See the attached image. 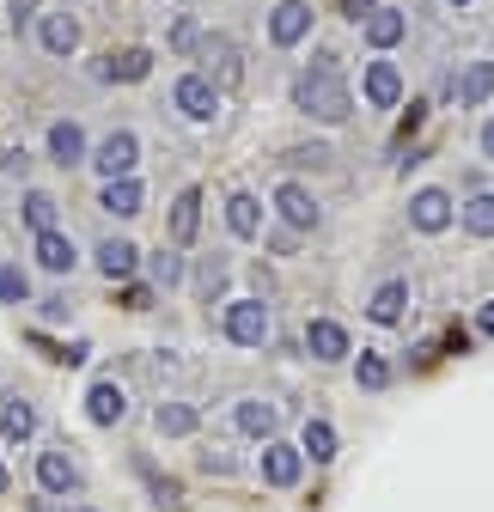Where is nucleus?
<instances>
[{
  "instance_id": "obj_19",
  "label": "nucleus",
  "mask_w": 494,
  "mask_h": 512,
  "mask_svg": "<svg viewBox=\"0 0 494 512\" xmlns=\"http://www.w3.org/2000/svg\"><path fill=\"white\" fill-rule=\"evenodd\" d=\"M488 98H494V61H476V68L458 80V104L476 110V104H488Z\"/></svg>"
},
{
  "instance_id": "obj_30",
  "label": "nucleus",
  "mask_w": 494,
  "mask_h": 512,
  "mask_svg": "<svg viewBox=\"0 0 494 512\" xmlns=\"http://www.w3.org/2000/svg\"><path fill=\"white\" fill-rule=\"evenodd\" d=\"M464 232H476V238L494 232V196H476V202L464 208Z\"/></svg>"
},
{
  "instance_id": "obj_14",
  "label": "nucleus",
  "mask_w": 494,
  "mask_h": 512,
  "mask_svg": "<svg viewBox=\"0 0 494 512\" xmlns=\"http://www.w3.org/2000/svg\"><path fill=\"white\" fill-rule=\"evenodd\" d=\"M43 49L49 55H74L80 49V19L74 13H49L43 19Z\"/></svg>"
},
{
  "instance_id": "obj_39",
  "label": "nucleus",
  "mask_w": 494,
  "mask_h": 512,
  "mask_svg": "<svg viewBox=\"0 0 494 512\" xmlns=\"http://www.w3.org/2000/svg\"><path fill=\"white\" fill-rule=\"evenodd\" d=\"M220 281H226V263H208V269H202V287H208V293H214V287H220Z\"/></svg>"
},
{
  "instance_id": "obj_3",
  "label": "nucleus",
  "mask_w": 494,
  "mask_h": 512,
  "mask_svg": "<svg viewBox=\"0 0 494 512\" xmlns=\"http://www.w3.org/2000/svg\"><path fill=\"white\" fill-rule=\"evenodd\" d=\"M202 61H208L202 80H208L214 92H232V86L244 80V61H238V43H232V37H208V43H202Z\"/></svg>"
},
{
  "instance_id": "obj_2",
  "label": "nucleus",
  "mask_w": 494,
  "mask_h": 512,
  "mask_svg": "<svg viewBox=\"0 0 494 512\" xmlns=\"http://www.w3.org/2000/svg\"><path fill=\"white\" fill-rule=\"evenodd\" d=\"M226 336H232L238 348H263V342H269V305H263V299L226 305Z\"/></svg>"
},
{
  "instance_id": "obj_6",
  "label": "nucleus",
  "mask_w": 494,
  "mask_h": 512,
  "mask_svg": "<svg viewBox=\"0 0 494 512\" xmlns=\"http://www.w3.org/2000/svg\"><path fill=\"white\" fill-rule=\"evenodd\" d=\"M409 220H415V232H446L452 226V196L446 189H421L409 202Z\"/></svg>"
},
{
  "instance_id": "obj_1",
  "label": "nucleus",
  "mask_w": 494,
  "mask_h": 512,
  "mask_svg": "<svg viewBox=\"0 0 494 512\" xmlns=\"http://www.w3.org/2000/svg\"><path fill=\"white\" fill-rule=\"evenodd\" d=\"M293 98H299V110H312L318 122H342V116L354 110V98H348V86H342V74H336V55H330V49L299 74Z\"/></svg>"
},
{
  "instance_id": "obj_23",
  "label": "nucleus",
  "mask_w": 494,
  "mask_h": 512,
  "mask_svg": "<svg viewBox=\"0 0 494 512\" xmlns=\"http://www.w3.org/2000/svg\"><path fill=\"white\" fill-rule=\"evenodd\" d=\"M122 409H129V403H122V391H116V384H92V391H86V415H92L98 427L122 421Z\"/></svg>"
},
{
  "instance_id": "obj_18",
  "label": "nucleus",
  "mask_w": 494,
  "mask_h": 512,
  "mask_svg": "<svg viewBox=\"0 0 494 512\" xmlns=\"http://www.w3.org/2000/svg\"><path fill=\"white\" fill-rule=\"evenodd\" d=\"M403 31H409V19H403V13H385V7H373V13H366V43H373V49H391V43H403Z\"/></svg>"
},
{
  "instance_id": "obj_41",
  "label": "nucleus",
  "mask_w": 494,
  "mask_h": 512,
  "mask_svg": "<svg viewBox=\"0 0 494 512\" xmlns=\"http://www.w3.org/2000/svg\"><path fill=\"white\" fill-rule=\"evenodd\" d=\"M31 13H37V0H13V31H19V25H25Z\"/></svg>"
},
{
  "instance_id": "obj_43",
  "label": "nucleus",
  "mask_w": 494,
  "mask_h": 512,
  "mask_svg": "<svg viewBox=\"0 0 494 512\" xmlns=\"http://www.w3.org/2000/svg\"><path fill=\"white\" fill-rule=\"evenodd\" d=\"M476 324H482V336H494V305H482V317H476Z\"/></svg>"
},
{
  "instance_id": "obj_20",
  "label": "nucleus",
  "mask_w": 494,
  "mask_h": 512,
  "mask_svg": "<svg viewBox=\"0 0 494 512\" xmlns=\"http://www.w3.org/2000/svg\"><path fill=\"white\" fill-rule=\"evenodd\" d=\"M226 226H232L238 238H257V232H263V202H257V196H232V202H226Z\"/></svg>"
},
{
  "instance_id": "obj_44",
  "label": "nucleus",
  "mask_w": 494,
  "mask_h": 512,
  "mask_svg": "<svg viewBox=\"0 0 494 512\" xmlns=\"http://www.w3.org/2000/svg\"><path fill=\"white\" fill-rule=\"evenodd\" d=\"M0 494H7V464H0Z\"/></svg>"
},
{
  "instance_id": "obj_8",
  "label": "nucleus",
  "mask_w": 494,
  "mask_h": 512,
  "mask_svg": "<svg viewBox=\"0 0 494 512\" xmlns=\"http://www.w3.org/2000/svg\"><path fill=\"white\" fill-rule=\"evenodd\" d=\"M98 208L116 214V220H135V214H141V183H135V177H110L104 196H98Z\"/></svg>"
},
{
  "instance_id": "obj_9",
  "label": "nucleus",
  "mask_w": 494,
  "mask_h": 512,
  "mask_svg": "<svg viewBox=\"0 0 494 512\" xmlns=\"http://www.w3.org/2000/svg\"><path fill=\"white\" fill-rule=\"evenodd\" d=\"M196 226H202V189H183V196L171 202V244L183 250L196 238Z\"/></svg>"
},
{
  "instance_id": "obj_29",
  "label": "nucleus",
  "mask_w": 494,
  "mask_h": 512,
  "mask_svg": "<svg viewBox=\"0 0 494 512\" xmlns=\"http://www.w3.org/2000/svg\"><path fill=\"white\" fill-rule=\"evenodd\" d=\"M25 220H31V232H55V202L43 196V189L25 196Z\"/></svg>"
},
{
  "instance_id": "obj_46",
  "label": "nucleus",
  "mask_w": 494,
  "mask_h": 512,
  "mask_svg": "<svg viewBox=\"0 0 494 512\" xmlns=\"http://www.w3.org/2000/svg\"><path fill=\"white\" fill-rule=\"evenodd\" d=\"M452 7H464V0H452Z\"/></svg>"
},
{
  "instance_id": "obj_31",
  "label": "nucleus",
  "mask_w": 494,
  "mask_h": 512,
  "mask_svg": "<svg viewBox=\"0 0 494 512\" xmlns=\"http://www.w3.org/2000/svg\"><path fill=\"white\" fill-rule=\"evenodd\" d=\"M0 299H7V305H25V299H31L25 269H0Z\"/></svg>"
},
{
  "instance_id": "obj_37",
  "label": "nucleus",
  "mask_w": 494,
  "mask_h": 512,
  "mask_svg": "<svg viewBox=\"0 0 494 512\" xmlns=\"http://www.w3.org/2000/svg\"><path fill=\"white\" fill-rule=\"evenodd\" d=\"M421 116H427V110H421V104H409V116H403V128H397V141H409V135H415Z\"/></svg>"
},
{
  "instance_id": "obj_17",
  "label": "nucleus",
  "mask_w": 494,
  "mask_h": 512,
  "mask_svg": "<svg viewBox=\"0 0 494 512\" xmlns=\"http://www.w3.org/2000/svg\"><path fill=\"white\" fill-rule=\"evenodd\" d=\"M153 74V55L147 49H122V55H104V80H147Z\"/></svg>"
},
{
  "instance_id": "obj_11",
  "label": "nucleus",
  "mask_w": 494,
  "mask_h": 512,
  "mask_svg": "<svg viewBox=\"0 0 494 512\" xmlns=\"http://www.w3.org/2000/svg\"><path fill=\"white\" fill-rule=\"evenodd\" d=\"M305 348H312V360H342L348 354V336H342V324L318 317V324H305Z\"/></svg>"
},
{
  "instance_id": "obj_33",
  "label": "nucleus",
  "mask_w": 494,
  "mask_h": 512,
  "mask_svg": "<svg viewBox=\"0 0 494 512\" xmlns=\"http://www.w3.org/2000/svg\"><path fill=\"white\" fill-rule=\"evenodd\" d=\"M196 43H202V31H196V19H177V25H171V49H177V55H190Z\"/></svg>"
},
{
  "instance_id": "obj_27",
  "label": "nucleus",
  "mask_w": 494,
  "mask_h": 512,
  "mask_svg": "<svg viewBox=\"0 0 494 512\" xmlns=\"http://www.w3.org/2000/svg\"><path fill=\"white\" fill-rule=\"evenodd\" d=\"M0 433H7V439H31V433H37V409L13 397L7 409H0Z\"/></svg>"
},
{
  "instance_id": "obj_38",
  "label": "nucleus",
  "mask_w": 494,
  "mask_h": 512,
  "mask_svg": "<svg viewBox=\"0 0 494 512\" xmlns=\"http://www.w3.org/2000/svg\"><path fill=\"white\" fill-rule=\"evenodd\" d=\"M373 7H379V0H342V13H348V19H354V25H360V19H366V13H373Z\"/></svg>"
},
{
  "instance_id": "obj_7",
  "label": "nucleus",
  "mask_w": 494,
  "mask_h": 512,
  "mask_svg": "<svg viewBox=\"0 0 494 512\" xmlns=\"http://www.w3.org/2000/svg\"><path fill=\"white\" fill-rule=\"evenodd\" d=\"M214 104H220V92L202 80V74H190V80H177V110L190 116V122H208L214 116Z\"/></svg>"
},
{
  "instance_id": "obj_10",
  "label": "nucleus",
  "mask_w": 494,
  "mask_h": 512,
  "mask_svg": "<svg viewBox=\"0 0 494 512\" xmlns=\"http://www.w3.org/2000/svg\"><path fill=\"white\" fill-rule=\"evenodd\" d=\"M403 98V74L391 68V61H373L366 68V104H379V110H391Z\"/></svg>"
},
{
  "instance_id": "obj_5",
  "label": "nucleus",
  "mask_w": 494,
  "mask_h": 512,
  "mask_svg": "<svg viewBox=\"0 0 494 512\" xmlns=\"http://www.w3.org/2000/svg\"><path fill=\"white\" fill-rule=\"evenodd\" d=\"M305 31H312V7H305V0H281V7L269 13V37H275L281 49H293Z\"/></svg>"
},
{
  "instance_id": "obj_36",
  "label": "nucleus",
  "mask_w": 494,
  "mask_h": 512,
  "mask_svg": "<svg viewBox=\"0 0 494 512\" xmlns=\"http://www.w3.org/2000/svg\"><path fill=\"white\" fill-rule=\"evenodd\" d=\"M122 305H129V311H147L153 293H147V287H122Z\"/></svg>"
},
{
  "instance_id": "obj_21",
  "label": "nucleus",
  "mask_w": 494,
  "mask_h": 512,
  "mask_svg": "<svg viewBox=\"0 0 494 512\" xmlns=\"http://www.w3.org/2000/svg\"><path fill=\"white\" fill-rule=\"evenodd\" d=\"M49 153H55V165H80L86 159V135H80L74 122H55L49 128Z\"/></svg>"
},
{
  "instance_id": "obj_40",
  "label": "nucleus",
  "mask_w": 494,
  "mask_h": 512,
  "mask_svg": "<svg viewBox=\"0 0 494 512\" xmlns=\"http://www.w3.org/2000/svg\"><path fill=\"white\" fill-rule=\"evenodd\" d=\"M202 470H208V476H226V470H232V458H220V452H208V458H202Z\"/></svg>"
},
{
  "instance_id": "obj_25",
  "label": "nucleus",
  "mask_w": 494,
  "mask_h": 512,
  "mask_svg": "<svg viewBox=\"0 0 494 512\" xmlns=\"http://www.w3.org/2000/svg\"><path fill=\"white\" fill-rule=\"evenodd\" d=\"M153 427H159L165 439H183V433H196V409H190V403H159V409H153Z\"/></svg>"
},
{
  "instance_id": "obj_28",
  "label": "nucleus",
  "mask_w": 494,
  "mask_h": 512,
  "mask_svg": "<svg viewBox=\"0 0 494 512\" xmlns=\"http://www.w3.org/2000/svg\"><path fill=\"white\" fill-rule=\"evenodd\" d=\"M238 427L257 439H275V403H238Z\"/></svg>"
},
{
  "instance_id": "obj_24",
  "label": "nucleus",
  "mask_w": 494,
  "mask_h": 512,
  "mask_svg": "<svg viewBox=\"0 0 494 512\" xmlns=\"http://www.w3.org/2000/svg\"><path fill=\"white\" fill-rule=\"evenodd\" d=\"M37 263L55 269V275H68L74 269V244L61 238V232H37Z\"/></svg>"
},
{
  "instance_id": "obj_12",
  "label": "nucleus",
  "mask_w": 494,
  "mask_h": 512,
  "mask_svg": "<svg viewBox=\"0 0 494 512\" xmlns=\"http://www.w3.org/2000/svg\"><path fill=\"white\" fill-rule=\"evenodd\" d=\"M263 476H269L275 488H293V482H299V452H293V445H281V439H269V445H263Z\"/></svg>"
},
{
  "instance_id": "obj_15",
  "label": "nucleus",
  "mask_w": 494,
  "mask_h": 512,
  "mask_svg": "<svg viewBox=\"0 0 494 512\" xmlns=\"http://www.w3.org/2000/svg\"><path fill=\"white\" fill-rule=\"evenodd\" d=\"M37 482H43V494H68V488L80 482V470H74V458L43 452V458H37Z\"/></svg>"
},
{
  "instance_id": "obj_45",
  "label": "nucleus",
  "mask_w": 494,
  "mask_h": 512,
  "mask_svg": "<svg viewBox=\"0 0 494 512\" xmlns=\"http://www.w3.org/2000/svg\"><path fill=\"white\" fill-rule=\"evenodd\" d=\"M68 512H92V506H68Z\"/></svg>"
},
{
  "instance_id": "obj_32",
  "label": "nucleus",
  "mask_w": 494,
  "mask_h": 512,
  "mask_svg": "<svg viewBox=\"0 0 494 512\" xmlns=\"http://www.w3.org/2000/svg\"><path fill=\"white\" fill-rule=\"evenodd\" d=\"M360 384H366V391H385V384H391V366H385L379 354H360Z\"/></svg>"
},
{
  "instance_id": "obj_22",
  "label": "nucleus",
  "mask_w": 494,
  "mask_h": 512,
  "mask_svg": "<svg viewBox=\"0 0 494 512\" xmlns=\"http://www.w3.org/2000/svg\"><path fill=\"white\" fill-rule=\"evenodd\" d=\"M403 305H409V287H403V281H385V287L373 293V305H366V317H373V324H397Z\"/></svg>"
},
{
  "instance_id": "obj_13",
  "label": "nucleus",
  "mask_w": 494,
  "mask_h": 512,
  "mask_svg": "<svg viewBox=\"0 0 494 512\" xmlns=\"http://www.w3.org/2000/svg\"><path fill=\"white\" fill-rule=\"evenodd\" d=\"M275 208H281L287 226H299V232H305V226H318V202L305 196L299 183H281V189H275Z\"/></svg>"
},
{
  "instance_id": "obj_4",
  "label": "nucleus",
  "mask_w": 494,
  "mask_h": 512,
  "mask_svg": "<svg viewBox=\"0 0 494 512\" xmlns=\"http://www.w3.org/2000/svg\"><path fill=\"white\" fill-rule=\"evenodd\" d=\"M135 159H141V141L129 135V128H116V135H104V141H98V159H92V165H98L104 177H129V171H135Z\"/></svg>"
},
{
  "instance_id": "obj_34",
  "label": "nucleus",
  "mask_w": 494,
  "mask_h": 512,
  "mask_svg": "<svg viewBox=\"0 0 494 512\" xmlns=\"http://www.w3.org/2000/svg\"><path fill=\"white\" fill-rule=\"evenodd\" d=\"M153 281L159 287H177L183 281V256H153Z\"/></svg>"
},
{
  "instance_id": "obj_16",
  "label": "nucleus",
  "mask_w": 494,
  "mask_h": 512,
  "mask_svg": "<svg viewBox=\"0 0 494 512\" xmlns=\"http://www.w3.org/2000/svg\"><path fill=\"white\" fill-rule=\"evenodd\" d=\"M135 263H141V250H135L129 238H110V244L98 250V269H104L110 281H129V275H135Z\"/></svg>"
},
{
  "instance_id": "obj_35",
  "label": "nucleus",
  "mask_w": 494,
  "mask_h": 512,
  "mask_svg": "<svg viewBox=\"0 0 494 512\" xmlns=\"http://www.w3.org/2000/svg\"><path fill=\"white\" fill-rule=\"evenodd\" d=\"M153 494H159V506H183V488L171 476H153Z\"/></svg>"
},
{
  "instance_id": "obj_42",
  "label": "nucleus",
  "mask_w": 494,
  "mask_h": 512,
  "mask_svg": "<svg viewBox=\"0 0 494 512\" xmlns=\"http://www.w3.org/2000/svg\"><path fill=\"white\" fill-rule=\"evenodd\" d=\"M482 153H488V159H494V116H488V122H482Z\"/></svg>"
},
{
  "instance_id": "obj_26",
  "label": "nucleus",
  "mask_w": 494,
  "mask_h": 512,
  "mask_svg": "<svg viewBox=\"0 0 494 512\" xmlns=\"http://www.w3.org/2000/svg\"><path fill=\"white\" fill-rule=\"evenodd\" d=\"M299 458L330 464V458H336V427H330V421H305V452H299Z\"/></svg>"
}]
</instances>
